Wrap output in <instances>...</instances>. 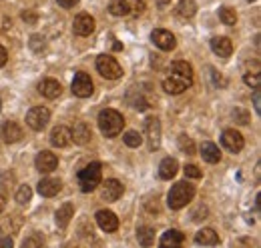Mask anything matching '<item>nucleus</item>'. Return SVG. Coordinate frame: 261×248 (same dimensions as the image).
<instances>
[{
    "label": "nucleus",
    "mask_w": 261,
    "mask_h": 248,
    "mask_svg": "<svg viewBox=\"0 0 261 248\" xmlns=\"http://www.w3.org/2000/svg\"><path fill=\"white\" fill-rule=\"evenodd\" d=\"M97 122H98L100 132H102L107 138H113V136L121 134V130H123V126H125V118H123L121 112H117V110H113V108H105V110L98 112Z\"/></svg>",
    "instance_id": "1"
},
{
    "label": "nucleus",
    "mask_w": 261,
    "mask_h": 248,
    "mask_svg": "<svg viewBox=\"0 0 261 248\" xmlns=\"http://www.w3.org/2000/svg\"><path fill=\"white\" fill-rule=\"evenodd\" d=\"M195 196V186L189 184L187 180H181L169 190V196H167V204L171 210H179L183 206H187Z\"/></svg>",
    "instance_id": "2"
},
{
    "label": "nucleus",
    "mask_w": 261,
    "mask_h": 248,
    "mask_svg": "<svg viewBox=\"0 0 261 248\" xmlns=\"http://www.w3.org/2000/svg\"><path fill=\"white\" fill-rule=\"evenodd\" d=\"M102 180V166L100 162H91L79 172V186L83 192H93Z\"/></svg>",
    "instance_id": "3"
},
{
    "label": "nucleus",
    "mask_w": 261,
    "mask_h": 248,
    "mask_svg": "<svg viewBox=\"0 0 261 248\" xmlns=\"http://www.w3.org/2000/svg\"><path fill=\"white\" fill-rule=\"evenodd\" d=\"M97 70L100 76H105V78H109V80H117V78L123 76L121 64L115 60L113 56H109V54H100L97 58Z\"/></svg>",
    "instance_id": "4"
},
{
    "label": "nucleus",
    "mask_w": 261,
    "mask_h": 248,
    "mask_svg": "<svg viewBox=\"0 0 261 248\" xmlns=\"http://www.w3.org/2000/svg\"><path fill=\"white\" fill-rule=\"evenodd\" d=\"M48 120H50V110L44 108V106H34V108L29 110V114H27V124L33 130H36V132L44 130Z\"/></svg>",
    "instance_id": "5"
},
{
    "label": "nucleus",
    "mask_w": 261,
    "mask_h": 248,
    "mask_svg": "<svg viewBox=\"0 0 261 248\" xmlns=\"http://www.w3.org/2000/svg\"><path fill=\"white\" fill-rule=\"evenodd\" d=\"M70 88H72V94L79 96V98H89L95 90L93 80H91V76L87 72H76L74 78H72V86Z\"/></svg>",
    "instance_id": "6"
},
{
    "label": "nucleus",
    "mask_w": 261,
    "mask_h": 248,
    "mask_svg": "<svg viewBox=\"0 0 261 248\" xmlns=\"http://www.w3.org/2000/svg\"><path fill=\"white\" fill-rule=\"evenodd\" d=\"M221 142H223V146L227 148L229 152H241L243 150V146H245V140H243V136L237 132V130H233V128H227V130H223V134H221Z\"/></svg>",
    "instance_id": "7"
},
{
    "label": "nucleus",
    "mask_w": 261,
    "mask_h": 248,
    "mask_svg": "<svg viewBox=\"0 0 261 248\" xmlns=\"http://www.w3.org/2000/svg\"><path fill=\"white\" fill-rule=\"evenodd\" d=\"M145 130H147V138H149V148L157 150L161 146V122H159V118H155V116L147 118Z\"/></svg>",
    "instance_id": "8"
},
{
    "label": "nucleus",
    "mask_w": 261,
    "mask_h": 248,
    "mask_svg": "<svg viewBox=\"0 0 261 248\" xmlns=\"http://www.w3.org/2000/svg\"><path fill=\"white\" fill-rule=\"evenodd\" d=\"M34 164H36V170H38V172L48 174V172H53V170L59 166V158H57V154H53L50 150H42V152L36 154Z\"/></svg>",
    "instance_id": "9"
},
{
    "label": "nucleus",
    "mask_w": 261,
    "mask_h": 248,
    "mask_svg": "<svg viewBox=\"0 0 261 248\" xmlns=\"http://www.w3.org/2000/svg\"><path fill=\"white\" fill-rule=\"evenodd\" d=\"M72 30L76 36H91L95 32V18L91 14H79L72 22Z\"/></svg>",
    "instance_id": "10"
},
{
    "label": "nucleus",
    "mask_w": 261,
    "mask_h": 248,
    "mask_svg": "<svg viewBox=\"0 0 261 248\" xmlns=\"http://www.w3.org/2000/svg\"><path fill=\"white\" fill-rule=\"evenodd\" d=\"M151 40L155 42V46H159L161 50H173L177 46V40L175 36L165 28H157V30L151 32Z\"/></svg>",
    "instance_id": "11"
},
{
    "label": "nucleus",
    "mask_w": 261,
    "mask_h": 248,
    "mask_svg": "<svg viewBox=\"0 0 261 248\" xmlns=\"http://www.w3.org/2000/svg\"><path fill=\"white\" fill-rule=\"evenodd\" d=\"M0 134H2L4 142H8V144H14V142L22 140V136H24V132H22V128L18 126V122H12V120H6V122L2 124Z\"/></svg>",
    "instance_id": "12"
},
{
    "label": "nucleus",
    "mask_w": 261,
    "mask_h": 248,
    "mask_svg": "<svg viewBox=\"0 0 261 248\" xmlns=\"http://www.w3.org/2000/svg\"><path fill=\"white\" fill-rule=\"evenodd\" d=\"M95 218H97V224L100 226V230H105V232H115L119 228V218L111 210H98Z\"/></svg>",
    "instance_id": "13"
},
{
    "label": "nucleus",
    "mask_w": 261,
    "mask_h": 248,
    "mask_svg": "<svg viewBox=\"0 0 261 248\" xmlns=\"http://www.w3.org/2000/svg\"><path fill=\"white\" fill-rule=\"evenodd\" d=\"M123 192H125L123 184H121L119 180H115V178L107 180L105 186H102V198H105L107 202H115V200H119V198L123 196Z\"/></svg>",
    "instance_id": "14"
},
{
    "label": "nucleus",
    "mask_w": 261,
    "mask_h": 248,
    "mask_svg": "<svg viewBox=\"0 0 261 248\" xmlns=\"http://www.w3.org/2000/svg\"><path fill=\"white\" fill-rule=\"evenodd\" d=\"M38 92L42 94L44 98L55 100V98H59V96H61V92H63V86H61V82H59V80L44 78V80L38 84Z\"/></svg>",
    "instance_id": "15"
},
{
    "label": "nucleus",
    "mask_w": 261,
    "mask_h": 248,
    "mask_svg": "<svg viewBox=\"0 0 261 248\" xmlns=\"http://www.w3.org/2000/svg\"><path fill=\"white\" fill-rule=\"evenodd\" d=\"M50 142H53V146H59V148L68 146L72 142L70 128H66V126H55L53 132H50Z\"/></svg>",
    "instance_id": "16"
},
{
    "label": "nucleus",
    "mask_w": 261,
    "mask_h": 248,
    "mask_svg": "<svg viewBox=\"0 0 261 248\" xmlns=\"http://www.w3.org/2000/svg\"><path fill=\"white\" fill-rule=\"evenodd\" d=\"M70 138L76 142V144H87L91 138H93V132H91V128H89V124L87 122H76L72 126V130H70Z\"/></svg>",
    "instance_id": "17"
},
{
    "label": "nucleus",
    "mask_w": 261,
    "mask_h": 248,
    "mask_svg": "<svg viewBox=\"0 0 261 248\" xmlns=\"http://www.w3.org/2000/svg\"><path fill=\"white\" fill-rule=\"evenodd\" d=\"M211 50L217 56L227 58V56H231V52H233V44H231V40H229L227 36H215L211 40Z\"/></svg>",
    "instance_id": "18"
},
{
    "label": "nucleus",
    "mask_w": 261,
    "mask_h": 248,
    "mask_svg": "<svg viewBox=\"0 0 261 248\" xmlns=\"http://www.w3.org/2000/svg\"><path fill=\"white\" fill-rule=\"evenodd\" d=\"M171 72H173V76L183 78L185 82L193 84V68H191V64H187L185 60L173 62V64H171Z\"/></svg>",
    "instance_id": "19"
},
{
    "label": "nucleus",
    "mask_w": 261,
    "mask_h": 248,
    "mask_svg": "<svg viewBox=\"0 0 261 248\" xmlns=\"http://www.w3.org/2000/svg\"><path fill=\"white\" fill-rule=\"evenodd\" d=\"M61 180H57V178H42L40 182H38V192H40V196H46V198H53V196H57L59 192H61Z\"/></svg>",
    "instance_id": "20"
},
{
    "label": "nucleus",
    "mask_w": 261,
    "mask_h": 248,
    "mask_svg": "<svg viewBox=\"0 0 261 248\" xmlns=\"http://www.w3.org/2000/svg\"><path fill=\"white\" fill-rule=\"evenodd\" d=\"M195 242L199 246H215L219 244V234L213 228H201L195 234Z\"/></svg>",
    "instance_id": "21"
},
{
    "label": "nucleus",
    "mask_w": 261,
    "mask_h": 248,
    "mask_svg": "<svg viewBox=\"0 0 261 248\" xmlns=\"http://www.w3.org/2000/svg\"><path fill=\"white\" fill-rule=\"evenodd\" d=\"M189 86H191L189 82H185L183 78H177V76H173V74H171V78H165L163 80L165 92H169V94H181L183 90H187Z\"/></svg>",
    "instance_id": "22"
},
{
    "label": "nucleus",
    "mask_w": 261,
    "mask_h": 248,
    "mask_svg": "<svg viewBox=\"0 0 261 248\" xmlns=\"http://www.w3.org/2000/svg\"><path fill=\"white\" fill-rule=\"evenodd\" d=\"M201 156H203L205 162L217 164V162L221 160V150H219V146L213 144V142H203V144H201Z\"/></svg>",
    "instance_id": "23"
},
{
    "label": "nucleus",
    "mask_w": 261,
    "mask_h": 248,
    "mask_svg": "<svg viewBox=\"0 0 261 248\" xmlns=\"http://www.w3.org/2000/svg\"><path fill=\"white\" fill-rule=\"evenodd\" d=\"M72 214H74V206H72L70 202H65V204L57 210V214H55V218H57V226H59V228H66L68 222L72 220Z\"/></svg>",
    "instance_id": "24"
},
{
    "label": "nucleus",
    "mask_w": 261,
    "mask_h": 248,
    "mask_svg": "<svg viewBox=\"0 0 261 248\" xmlns=\"http://www.w3.org/2000/svg\"><path fill=\"white\" fill-rule=\"evenodd\" d=\"M179 170V162L175 158H165L163 162L159 164V176L163 180H171Z\"/></svg>",
    "instance_id": "25"
},
{
    "label": "nucleus",
    "mask_w": 261,
    "mask_h": 248,
    "mask_svg": "<svg viewBox=\"0 0 261 248\" xmlns=\"http://www.w3.org/2000/svg\"><path fill=\"white\" fill-rule=\"evenodd\" d=\"M183 240H185V236H183V232H179V230H167L163 236H161V246L165 248H177L183 244Z\"/></svg>",
    "instance_id": "26"
},
{
    "label": "nucleus",
    "mask_w": 261,
    "mask_h": 248,
    "mask_svg": "<svg viewBox=\"0 0 261 248\" xmlns=\"http://www.w3.org/2000/svg\"><path fill=\"white\" fill-rule=\"evenodd\" d=\"M137 240L143 246H151L155 242V230L151 226H139L137 228Z\"/></svg>",
    "instance_id": "27"
},
{
    "label": "nucleus",
    "mask_w": 261,
    "mask_h": 248,
    "mask_svg": "<svg viewBox=\"0 0 261 248\" xmlns=\"http://www.w3.org/2000/svg\"><path fill=\"white\" fill-rule=\"evenodd\" d=\"M109 12L113 16H129L130 14V4L127 0H113L109 4Z\"/></svg>",
    "instance_id": "28"
},
{
    "label": "nucleus",
    "mask_w": 261,
    "mask_h": 248,
    "mask_svg": "<svg viewBox=\"0 0 261 248\" xmlns=\"http://www.w3.org/2000/svg\"><path fill=\"white\" fill-rule=\"evenodd\" d=\"M197 12V4L193 0H181L179 4H177V14L181 16V18H193Z\"/></svg>",
    "instance_id": "29"
},
{
    "label": "nucleus",
    "mask_w": 261,
    "mask_h": 248,
    "mask_svg": "<svg viewBox=\"0 0 261 248\" xmlns=\"http://www.w3.org/2000/svg\"><path fill=\"white\" fill-rule=\"evenodd\" d=\"M20 224H22V218L20 216H8L0 222V230L6 232V234H12V232H16L20 228Z\"/></svg>",
    "instance_id": "30"
},
{
    "label": "nucleus",
    "mask_w": 261,
    "mask_h": 248,
    "mask_svg": "<svg viewBox=\"0 0 261 248\" xmlns=\"http://www.w3.org/2000/svg\"><path fill=\"white\" fill-rule=\"evenodd\" d=\"M219 18H221V22L225 26H233L237 22V12L233 8H229V6H223V8H219Z\"/></svg>",
    "instance_id": "31"
},
{
    "label": "nucleus",
    "mask_w": 261,
    "mask_h": 248,
    "mask_svg": "<svg viewBox=\"0 0 261 248\" xmlns=\"http://www.w3.org/2000/svg\"><path fill=\"white\" fill-rule=\"evenodd\" d=\"M123 140H125V144L130 146V148H139V146L143 144V136H141L137 130H129V132H125Z\"/></svg>",
    "instance_id": "32"
},
{
    "label": "nucleus",
    "mask_w": 261,
    "mask_h": 248,
    "mask_svg": "<svg viewBox=\"0 0 261 248\" xmlns=\"http://www.w3.org/2000/svg\"><path fill=\"white\" fill-rule=\"evenodd\" d=\"M31 198H33V190H31V186L22 184L20 188H18V192H16V202H18V204H29Z\"/></svg>",
    "instance_id": "33"
},
{
    "label": "nucleus",
    "mask_w": 261,
    "mask_h": 248,
    "mask_svg": "<svg viewBox=\"0 0 261 248\" xmlns=\"http://www.w3.org/2000/svg\"><path fill=\"white\" fill-rule=\"evenodd\" d=\"M179 148H181L185 154H195V144H193V140H191L187 134H181V136H179Z\"/></svg>",
    "instance_id": "34"
},
{
    "label": "nucleus",
    "mask_w": 261,
    "mask_h": 248,
    "mask_svg": "<svg viewBox=\"0 0 261 248\" xmlns=\"http://www.w3.org/2000/svg\"><path fill=\"white\" fill-rule=\"evenodd\" d=\"M243 82L247 84V86H253V88H259L261 86V76L257 74V72H247L245 76H243Z\"/></svg>",
    "instance_id": "35"
},
{
    "label": "nucleus",
    "mask_w": 261,
    "mask_h": 248,
    "mask_svg": "<svg viewBox=\"0 0 261 248\" xmlns=\"http://www.w3.org/2000/svg\"><path fill=\"white\" fill-rule=\"evenodd\" d=\"M42 244H44V238H42L40 234H36V232H34V234H31V236H29V238H27V240L22 242V246H24V248L42 246Z\"/></svg>",
    "instance_id": "36"
},
{
    "label": "nucleus",
    "mask_w": 261,
    "mask_h": 248,
    "mask_svg": "<svg viewBox=\"0 0 261 248\" xmlns=\"http://www.w3.org/2000/svg\"><path fill=\"white\" fill-rule=\"evenodd\" d=\"M185 176L187 178H201L203 172L199 170V166H195V164H185Z\"/></svg>",
    "instance_id": "37"
},
{
    "label": "nucleus",
    "mask_w": 261,
    "mask_h": 248,
    "mask_svg": "<svg viewBox=\"0 0 261 248\" xmlns=\"http://www.w3.org/2000/svg\"><path fill=\"white\" fill-rule=\"evenodd\" d=\"M31 48H33L34 52L44 50V38H42V36H38V34H34L33 38H31Z\"/></svg>",
    "instance_id": "38"
},
{
    "label": "nucleus",
    "mask_w": 261,
    "mask_h": 248,
    "mask_svg": "<svg viewBox=\"0 0 261 248\" xmlns=\"http://www.w3.org/2000/svg\"><path fill=\"white\" fill-rule=\"evenodd\" d=\"M233 116H235V120H237L239 124H249V116H247V112H245V110H241V108H235Z\"/></svg>",
    "instance_id": "39"
},
{
    "label": "nucleus",
    "mask_w": 261,
    "mask_h": 248,
    "mask_svg": "<svg viewBox=\"0 0 261 248\" xmlns=\"http://www.w3.org/2000/svg\"><path fill=\"white\" fill-rule=\"evenodd\" d=\"M253 108H255V112L261 114V92L259 88H255V92H253Z\"/></svg>",
    "instance_id": "40"
},
{
    "label": "nucleus",
    "mask_w": 261,
    "mask_h": 248,
    "mask_svg": "<svg viewBox=\"0 0 261 248\" xmlns=\"http://www.w3.org/2000/svg\"><path fill=\"white\" fill-rule=\"evenodd\" d=\"M0 246L12 248L14 246V242H12V238H10V236H0Z\"/></svg>",
    "instance_id": "41"
},
{
    "label": "nucleus",
    "mask_w": 261,
    "mask_h": 248,
    "mask_svg": "<svg viewBox=\"0 0 261 248\" xmlns=\"http://www.w3.org/2000/svg\"><path fill=\"white\" fill-rule=\"evenodd\" d=\"M8 60V52H6V48L4 46H0V66H4Z\"/></svg>",
    "instance_id": "42"
},
{
    "label": "nucleus",
    "mask_w": 261,
    "mask_h": 248,
    "mask_svg": "<svg viewBox=\"0 0 261 248\" xmlns=\"http://www.w3.org/2000/svg\"><path fill=\"white\" fill-rule=\"evenodd\" d=\"M57 2H59L61 6H65V8H72V6H74L79 0H57Z\"/></svg>",
    "instance_id": "43"
},
{
    "label": "nucleus",
    "mask_w": 261,
    "mask_h": 248,
    "mask_svg": "<svg viewBox=\"0 0 261 248\" xmlns=\"http://www.w3.org/2000/svg\"><path fill=\"white\" fill-rule=\"evenodd\" d=\"M22 18H24V20H29V22H36V14H29V12H24V14H22Z\"/></svg>",
    "instance_id": "44"
},
{
    "label": "nucleus",
    "mask_w": 261,
    "mask_h": 248,
    "mask_svg": "<svg viewBox=\"0 0 261 248\" xmlns=\"http://www.w3.org/2000/svg\"><path fill=\"white\" fill-rule=\"evenodd\" d=\"M4 208H6V198H4L2 194H0V212H2Z\"/></svg>",
    "instance_id": "45"
},
{
    "label": "nucleus",
    "mask_w": 261,
    "mask_h": 248,
    "mask_svg": "<svg viewBox=\"0 0 261 248\" xmlns=\"http://www.w3.org/2000/svg\"><path fill=\"white\" fill-rule=\"evenodd\" d=\"M247 2H255V0H247Z\"/></svg>",
    "instance_id": "46"
},
{
    "label": "nucleus",
    "mask_w": 261,
    "mask_h": 248,
    "mask_svg": "<svg viewBox=\"0 0 261 248\" xmlns=\"http://www.w3.org/2000/svg\"><path fill=\"white\" fill-rule=\"evenodd\" d=\"M0 108H2V102H0Z\"/></svg>",
    "instance_id": "47"
}]
</instances>
